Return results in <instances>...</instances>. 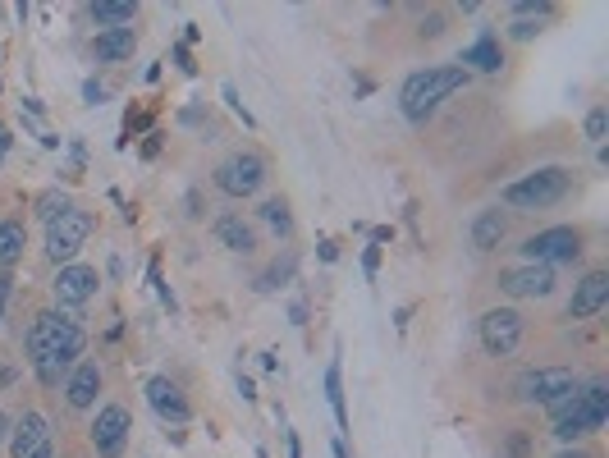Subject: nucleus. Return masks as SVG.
<instances>
[{
    "mask_svg": "<svg viewBox=\"0 0 609 458\" xmlns=\"http://www.w3.org/2000/svg\"><path fill=\"white\" fill-rule=\"evenodd\" d=\"M522 335H527V321H522L518 307H490L477 321V339H481V353H486V358H509V353H518Z\"/></svg>",
    "mask_w": 609,
    "mask_h": 458,
    "instance_id": "nucleus-8",
    "label": "nucleus"
},
{
    "mask_svg": "<svg viewBox=\"0 0 609 458\" xmlns=\"http://www.w3.org/2000/svg\"><path fill=\"white\" fill-rule=\"evenodd\" d=\"M23 353H28V362H65V367H74L87 353V330L78 321H69L60 307H46V312L33 317V326L23 330Z\"/></svg>",
    "mask_w": 609,
    "mask_h": 458,
    "instance_id": "nucleus-1",
    "label": "nucleus"
},
{
    "mask_svg": "<svg viewBox=\"0 0 609 458\" xmlns=\"http://www.w3.org/2000/svg\"><path fill=\"white\" fill-rule=\"evenodd\" d=\"M225 101H229V110L234 115H243V124H252V115H248V106L239 101V92H234V83H225Z\"/></svg>",
    "mask_w": 609,
    "mask_h": 458,
    "instance_id": "nucleus-32",
    "label": "nucleus"
},
{
    "mask_svg": "<svg viewBox=\"0 0 609 458\" xmlns=\"http://www.w3.org/2000/svg\"><path fill=\"white\" fill-rule=\"evenodd\" d=\"M97 289H101V275H97V266H87V262L60 266L55 280H51L55 307H87L92 298H97Z\"/></svg>",
    "mask_w": 609,
    "mask_h": 458,
    "instance_id": "nucleus-12",
    "label": "nucleus"
},
{
    "mask_svg": "<svg viewBox=\"0 0 609 458\" xmlns=\"http://www.w3.org/2000/svg\"><path fill=\"white\" fill-rule=\"evenodd\" d=\"M335 458H348V445H344V440H335Z\"/></svg>",
    "mask_w": 609,
    "mask_h": 458,
    "instance_id": "nucleus-45",
    "label": "nucleus"
},
{
    "mask_svg": "<svg viewBox=\"0 0 609 458\" xmlns=\"http://www.w3.org/2000/svg\"><path fill=\"white\" fill-rule=\"evenodd\" d=\"M495 289L509 298H550L559 289V275H555V266L522 262V266H504V271L495 275Z\"/></svg>",
    "mask_w": 609,
    "mask_h": 458,
    "instance_id": "nucleus-11",
    "label": "nucleus"
},
{
    "mask_svg": "<svg viewBox=\"0 0 609 458\" xmlns=\"http://www.w3.org/2000/svg\"><path fill=\"white\" fill-rule=\"evenodd\" d=\"M568 193H573V170L568 165H541L532 175L513 179L500 193V202L513 211H545V207H555V202H564Z\"/></svg>",
    "mask_w": 609,
    "mask_h": 458,
    "instance_id": "nucleus-4",
    "label": "nucleus"
},
{
    "mask_svg": "<svg viewBox=\"0 0 609 458\" xmlns=\"http://www.w3.org/2000/svg\"><path fill=\"white\" fill-rule=\"evenodd\" d=\"M463 65L481 69V74H500V69H504V51H500V42H495V28H481V37L468 46V51H463ZM472 69H468V74H472Z\"/></svg>",
    "mask_w": 609,
    "mask_h": 458,
    "instance_id": "nucleus-21",
    "label": "nucleus"
},
{
    "mask_svg": "<svg viewBox=\"0 0 609 458\" xmlns=\"http://www.w3.org/2000/svg\"><path fill=\"white\" fill-rule=\"evenodd\" d=\"M605 422H609V376H591V381L577 385L573 404L555 417L550 436L568 449V445H582L596 431H605Z\"/></svg>",
    "mask_w": 609,
    "mask_h": 458,
    "instance_id": "nucleus-3",
    "label": "nucleus"
},
{
    "mask_svg": "<svg viewBox=\"0 0 609 458\" xmlns=\"http://www.w3.org/2000/svg\"><path fill=\"white\" fill-rule=\"evenodd\" d=\"M188 216H193V220H202V216H207V211H202V193H197V188H193V193H188Z\"/></svg>",
    "mask_w": 609,
    "mask_h": 458,
    "instance_id": "nucleus-38",
    "label": "nucleus"
},
{
    "mask_svg": "<svg viewBox=\"0 0 609 458\" xmlns=\"http://www.w3.org/2000/svg\"><path fill=\"white\" fill-rule=\"evenodd\" d=\"M14 298V275H0V321H5V307Z\"/></svg>",
    "mask_w": 609,
    "mask_h": 458,
    "instance_id": "nucleus-34",
    "label": "nucleus"
},
{
    "mask_svg": "<svg viewBox=\"0 0 609 458\" xmlns=\"http://www.w3.org/2000/svg\"><path fill=\"white\" fill-rule=\"evenodd\" d=\"M468 83H472V74L463 65H426V69H417V74L403 78L399 110L413 124H426V115H431L440 101H449L454 92L468 88Z\"/></svg>",
    "mask_w": 609,
    "mask_h": 458,
    "instance_id": "nucleus-2",
    "label": "nucleus"
},
{
    "mask_svg": "<svg viewBox=\"0 0 609 458\" xmlns=\"http://www.w3.org/2000/svg\"><path fill=\"white\" fill-rule=\"evenodd\" d=\"M28 367H33V376H37V385H42V390H60V385H65V376L74 367H65V362H28Z\"/></svg>",
    "mask_w": 609,
    "mask_h": 458,
    "instance_id": "nucleus-27",
    "label": "nucleus"
},
{
    "mask_svg": "<svg viewBox=\"0 0 609 458\" xmlns=\"http://www.w3.org/2000/svg\"><path fill=\"white\" fill-rule=\"evenodd\" d=\"M518 252H522V262H532V266H568L587 252V234H582V225H550V229L527 234L518 243Z\"/></svg>",
    "mask_w": 609,
    "mask_h": 458,
    "instance_id": "nucleus-5",
    "label": "nucleus"
},
{
    "mask_svg": "<svg viewBox=\"0 0 609 458\" xmlns=\"http://www.w3.org/2000/svg\"><path fill=\"white\" fill-rule=\"evenodd\" d=\"M284 440H289V458H303V445H298V436H294V431H289V436H284Z\"/></svg>",
    "mask_w": 609,
    "mask_h": 458,
    "instance_id": "nucleus-43",
    "label": "nucleus"
},
{
    "mask_svg": "<svg viewBox=\"0 0 609 458\" xmlns=\"http://www.w3.org/2000/svg\"><path fill=\"white\" fill-rule=\"evenodd\" d=\"M87 19L97 23L101 33H110V28H129V23L138 19V5H133V0H92V5H87Z\"/></svg>",
    "mask_w": 609,
    "mask_h": 458,
    "instance_id": "nucleus-22",
    "label": "nucleus"
},
{
    "mask_svg": "<svg viewBox=\"0 0 609 458\" xmlns=\"http://www.w3.org/2000/svg\"><path fill=\"white\" fill-rule=\"evenodd\" d=\"M239 394H243V399H248V404H252V399H257V385H252V376H243V371H239Z\"/></svg>",
    "mask_w": 609,
    "mask_h": 458,
    "instance_id": "nucleus-39",
    "label": "nucleus"
},
{
    "mask_svg": "<svg viewBox=\"0 0 609 458\" xmlns=\"http://www.w3.org/2000/svg\"><path fill=\"white\" fill-rule=\"evenodd\" d=\"M500 458H522V454H500Z\"/></svg>",
    "mask_w": 609,
    "mask_h": 458,
    "instance_id": "nucleus-46",
    "label": "nucleus"
},
{
    "mask_svg": "<svg viewBox=\"0 0 609 458\" xmlns=\"http://www.w3.org/2000/svg\"><path fill=\"white\" fill-rule=\"evenodd\" d=\"M326 404L339 422V440H344L348 436V404H344V371H339V362L326 367Z\"/></svg>",
    "mask_w": 609,
    "mask_h": 458,
    "instance_id": "nucleus-26",
    "label": "nucleus"
},
{
    "mask_svg": "<svg viewBox=\"0 0 609 458\" xmlns=\"http://www.w3.org/2000/svg\"><path fill=\"white\" fill-rule=\"evenodd\" d=\"M92 229H97V216L83 207H69L65 216H55L51 225H46V257H51L55 266H69L83 252V243L92 239Z\"/></svg>",
    "mask_w": 609,
    "mask_h": 458,
    "instance_id": "nucleus-7",
    "label": "nucleus"
},
{
    "mask_svg": "<svg viewBox=\"0 0 609 458\" xmlns=\"http://www.w3.org/2000/svg\"><path fill=\"white\" fill-rule=\"evenodd\" d=\"M28 458H60V445H55V436H51V440H46V445H42V449H37V454H28Z\"/></svg>",
    "mask_w": 609,
    "mask_h": 458,
    "instance_id": "nucleus-40",
    "label": "nucleus"
},
{
    "mask_svg": "<svg viewBox=\"0 0 609 458\" xmlns=\"http://www.w3.org/2000/svg\"><path fill=\"white\" fill-rule=\"evenodd\" d=\"M5 147H10V133H5V124H0V156H5Z\"/></svg>",
    "mask_w": 609,
    "mask_h": 458,
    "instance_id": "nucleus-44",
    "label": "nucleus"
},
{
    "mask_svg": "<svg viewBox=\"0 0 609 458\" xmlns=\"http://www.w3.org/2000/svg\"><path fill=\"white\" fill-rule=\"evenodd\" d=\"M211 234L220 239V248L239 252V257H252V252L261 248L257 243V229L248 225V220L239 216V211H225V216H216V225H211Z\"/></svg>",
    "mask_w": 609,
    "mask_h": 458,
    "instance_id": "nucleus-18",
    "label": "nucleus"
},
{
    "mask_svg": "<svg viewBox=\"0 0 609 458\" xmlns=\"http://www.w3.org/2000/svg\"><path fill=\"white\" fill-rule=\"evenodd\" d=\"M294 275H298V252H280V257L252 280V289H257V294H275V289H284Z\"/></svg>",
    "mask_w": 609,
    "mask_h": 458,
    "instance_id": "nucleus-24",
    "label": "nucleus"
},
{
    "mask_svg": "<svg viewBox=\"0 0 609 458\" xmlns=\"http://www.w3.org/2000/svg\"><path fill=\"white\" fill-rule=\"evenodd\" d=\"M51 436H55L51 417L37 413V408H23V413L14 417V426H10V440H5V449H10V458H28V454H37V449H42Z\"/></svg>",
    "mask_w": 609,
    "mask_h": 458,
    "instance_id": "nucleus-16",
    "label": "nucleus"
},
{
    "mask_svg": "<svg viewBox=\"0 0 609 458\" xmlns=\"http://www.w3.org/2000/svg\"><path fill=\"white\" fill-rule=\"evenodd\" d=\"M152 284H156V294H161V303L174 312V294H170V284L161 280V262H152Z\"/></svg>",
    "mask_w": 609,
    "mask_h": 458,
    "instance_id": "nucleus-30",
    "label": "nucleus"
},
{
    "mask_svg": "<svg viewBox=\"0 0 609 458\" xmlns=\"http://www.w3.org/2000/svg\"><path fill=\"white\" fill-rule=\"evenodd\" d=\"M83 97H87V106H101V101H106V88H101L97 78H87V83H83Z\"/></svg>",
    "mask_w": 609,
    "mask_h": 458,
    "instance_id": "nucleus-33",
    "label": "nucleus"
},
{
    "mask_svg": "<svg viewBox=\"0 0 609 458\" xmlns=\"http://www.w3.org/2000/svg\"><path fill=\"white\" fill-rule=\"evenodd\" d=\"M605 303H609V271L596 266V271H587L573 284V294H568V303H564V317L568 321H591V317L605 312Z\"/></svg>",
    "mask_w": 609,
    "mask_h": 458,
    "instance_id": "nucleus-14",
    "label": "nucleus"
},
{
    "mask_svg": "<svg viewBox=\"0 0 609 458\" xmlns=\"http://www.w3.org/2000/svg\"><path fill=\"white\" fill-rule=\"evenodd\" d=\"M69 207H74V202H69V197L60 193V188H51V193H42V197H37V216H42L46 225H51L55 216H65Z\"/></svg>",
    "mask_w": 609,
    "mask_h": 458,
    "instance_id": "nucleus-28",
    "label": "nucleus"
},
{
    "mask_svg": "<svg viewBox=\"0 0 609 458\" xmlns=\"http://www.w3.org/2000/svg\"><path fill=\"white\" fill-rule=\"evenodd\" d=\"M577 385H582V376L573 367H532L513 381V399L532 408H550L568 394H577Z\"/></svg>",
    "mask_w": 609,
    "mask_h": 458,
    "instance_id": "nucleus-6",
    "label": "nucleus"
},
{
    "mask_svg": "<svg viewBox=\"0 0 609 458\" xmlns=\"http://www.w3.org/2000/svg\"><path fill=\"white\" fill-rule=\"evenodd\" d=\"M257 216H261V225H271L275 239H289V234H294V211H289V197H266V202L257 207Z\"/></svg>",
    "mask_w": 609,
    "mask_h": 458,
    "instance_id": "nucleus-25",
    "label": "nucleus"
},
{
    "mask_svg": "<svg viewBox=\"0 0 609 458\" xmlns=\"http://www.w3.org/2000/svg\"><path fill=\"white\" fill-rule=\"evenodd\" d=\"M174 65H179V69H184V74H197V65H193V55H188V46H174Z\"/></svg>",
    "mask_w": 609,
    "mask_h": 458,
    "instance_id": "nucleus-35",
    "label": "nucleus"
},
{
    "mask_svg": "<svg viewBox=\"0 0 609 458\" xmlns=\"http://www.w3.org/2000/svg\"><path fill=\"white\" fill-rule=\"evenodd\" d=\"M582 133H587L591 147H605V133H609V106H596L587 115V124H582Z\"/></svg>",
    "mask_w": 609,
    "mask_h": 458,
    "instance_id": "nucleus-29",
    "label": "nucleus"
},
{
    "mask_svg": "<svg viewBox=\"0 0 609 458\" xmlns=\"http://www.w3.org/2000/svg\"><path fill=\"white\" fill-rule=\"evenodd\" d=\"M335 257H339V248L326 239V243H321V262H335Z\"/></svg>",
    "mask_w": 609,
    "mask_h": 458,
    "instance_id": "nucleus-42",
    "label": "nucleus"
},
{
    "mask_svg": "<svg viewBox=\"0 0 609 458\" xmlns=\"http://www.w3.org/2000/svg\"><path fill=\"white\" fill-rule=\"evenodd\" d=\"M289 321H294V326H307V303H303V298L289 303Z\"/></svg>",
    "mask_w": 609,
    "mask_h": 458,
    "instance_id": "nucleus-37",
    "label": "nucleus"
},
{
    "mask_svg": "<svg viewBox=\"0 0 609 458\" xmlns=\"http://www.w3.org/2000/svg\"><path fill=\"white\" fill-rule=\"evenodd\" d=\"M60 390H65L69 413H92L97 399H101V390H106V371H101L97 358H83V362H74V371L65 376Z\"/></svg>",
    "mask_w": 609,
    "mask_h": 458,
    "instance_id": "nucleus-13",
    "label": "nucleus"
},
{
    "mask_svg": "<svg viewBox=\"0 0 609 458\" xmlns=\"http://www.w3.org/2000/svg\"><path fill=\"white\" fill-rule=\"evenodd\" d=\"M129 436H133V413H129V408H124V404L97 408V417H92V431H87V440H92L97 458H124Z\"/></svg>",
    "mask_w": 609,
    "mask_h": 458,
    "instance_id": "nucleus-9",
    "label": "nucleus"
},
{
    "mask_svg": "<svg viewBox=\"0 0 609 458\" xmlns=\"http://www.w3.org/2000/svg\"><path fill=\"white\" fill-rule=\"evenodd\" d=\"M211 184H216L225 197H252L261 184H266V161H261L257 152H234L229 161L216 165Z\"/></svg>",
    "mask_w": 609,
    "mask_h": 458,
    "instance_id": "nucleus-10",
    "label": "nucleus"
},
{
    "mask_svg": "<svg viewBox=\"0 0 609 458\" xmlns=\"http://www.w3.org/2000/svg\"><path fill=\"white\" fill-rule=\"evenodd\" d=\"M133 51H138V33L133 28H110V33L92 37V55L101 65H124V60H133Z\"/></svg>",
    "mask_w": 609,
    "mask_h": 458,
    "instance_id": "nucleus-20",
    "label": "nucleus"
},
{
    "mask_svg": "<svg viewBox=\"0 0 609 458\" xmlns=\"http://www.w3.org/2000/svg\"><path fill=\"white\" fill-rule=\"evenodd\" d=\"M550 14H555L550 0H522V5H513V10H509V37H513V42H532V37L545 28Z\"/></svg>",
    "mask_w": 609,
    "mask_h": 458,
    "instance_id": "nucleus-19",
    "label": "nucleus"
},
{
    "mask_svg": "<svg viewBox=\"0 0 609 458\" xmlns=\"http://www.w3.org/2000/svg\"><path fill=\"white\" fill-rule=\"evenodd\" d=\"M142 394H147V408H152L161 422H170V426L193 422V404H188L184 390H179L170 376H147V381H142Z\"/></svg>",
    "mask_w": 609,
    "mask_h": 458,
    "instance_id": "nucleus-15",
    "label": "nucleus"
},
{
    "mask_svg": "<svg viewBox=\"0 0 609 458\" xmlns=\"http://www.w3.org/2000/svg\"><path fill=\"white\" fill-rule=\"evenodd\" d=\"M10 426H14V417H10V413H0V445L10 440Z\"/></svg>",
    "mask_w": 609,
    "mask_h": 458,
    "instance_id": "nucleus-41",
    "label": "nucleus"
},
{
    "mask_svg": "<svg viewBox=\"0 0 609 458\" xmlns=\"http://www.w3.org/2000/svg\"><path fill=\"white\" fill-rule=\"evenodd\" d=\"M555 458H600L596 449H587V445H568V449H559Z\"/></svg>",
    "mask_w": 609,
    "mask_h": 458,
    "instance_id": "nucleus-36",
    "label": "nucleus"
},
{
    "mask_svg": "<svg viewBox=\"0 0 609 458\" xmlns=\"http://www.w3.org/2000/svg\"><path fill=\"white\" fill-rule=\"evenodd\" d=\"M504 239H509V211L486 207V211H477V216H472V225H468L472 252H495Z\"/></svg>",
    "mask_w": 609,
    "mask_h": 458,
    "instance_id": "nucleus-17",
    "label": "nucleus"
},
{
    "mask_svg": "<svg viewBox=\"0 0 609 458\" xmlns=\"http://www.w3.org/2000/svg\"><path fill=\"white\" fill-rule=\"evenodd\" d=\"M362 271H367V280H376V271H381V248H376V243L362 252Z\"/></svg>",
    "mask_w": 609,
    "mask_h": 458,
    "instance_id": "nucleus-31",
    "label": "nucleus"
},
{
    "mask_svg": "<svg viewBox=\"0 0 609 458\" xmlns=\"http://www.w3.org/2000/svg\"><path fill=\"white\" fill-rule=\"evenodd\" d=\"M23 248H28L23 220H0V275H10L23 262Z\"/></svg>",
    "mask_w": 609,
    "mask_h": 458,
    "instance_id": "nucleus-23",
    "label": "nucleus"
}]
</instances>
